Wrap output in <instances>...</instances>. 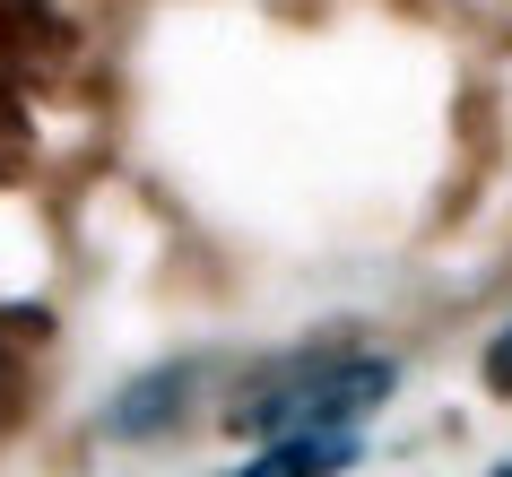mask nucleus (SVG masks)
<instances>
[{
	"mask_svg": "<svg viewBox=\"0 0 512 477\" xmlns=\"http://www.w3.org/2000/svg\"><path fill=\"white\" fill-rule=\"evenodd\" d=\"M391 382H400L391 356H296L235 408V425L261 443L270 434H365V417L391 399Z\"/></svg>",
	"mask_w": 512,
	"mask_h": 477,
	"instance_id": "f257e3e1",
	"label": "nucleus"
},
{
	"mask_svg": "<svg viewBox=\"0 0 512 477\" xmlns=\"http://www.w3.org/2000/svg\"><path fill=\"white\" fill-rule=\"evenodd\" d=\"M356 460V434H270L235 477H339Z\"/></svg>",
	"mask_w": 512,
	"mask_h": 477,
	"instance_id": "f03ea898",
	"label": "nucleus"
},
{
	"mask_svg": "<svg viewBox=\"0 0 512 477\" xmlns=\"http://www.w3.org/2000/svg\"><path fill=\"white\" fill-rule=\"evenodd\" d=\"M183 391V373H157V382H139V391H122V408H113V434H157L174 408L165 399Z\"/></svg>",
	"mask_w": 512,
	"mask_h": 477,
	"instance_id": "7ed1b4c3",
	"label": "nucleus"
},
{
	"mask_svg": "<svg viewBox=\"0 0 512 477\" xmlns=\"http://www.w3.org/2000/svg\"><path fill=\"white\" fill-rule=\"evenodd\" d=\"M486 382H495V391H512V330L486 347Z\"/></svg>",
	"mask_w": 512,
	"mask_h": 477,
	"instance_id": "20e7f679",
	"label": "nucleus"
},
{
	"mask_svg": "<svg viewBox=\"0 0 512 477\" xmlns=\"http://www.w3.org/2000/svg\"><path fill=\"white\" fill-rule=\"evenodd\" d=\"M495 477H512V469H495Z\"/></svg>",
	"mask_w": 512,
	"mask_h": 477,
	"instance_id": "39448f33",
	"label": "nucleus"
}]
</instances>
